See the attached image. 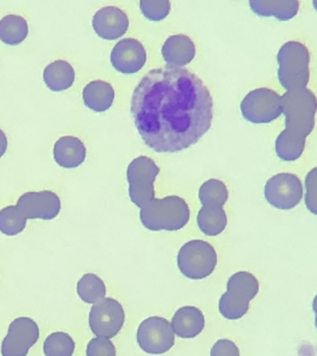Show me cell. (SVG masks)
<instances>
[{"label": "cell", "instance_id": "obj_12", "mask_svg": "<svg viewBox=\"0 0 317 356\" xmlns=\"http://www.w3.org/2000/svg\"><path fill=\"white\" fill-rule=\"evenodd\" d=\"M39 327L35 321L26 316L14 319L8 325L7 336L1 343L3 356H25L38 342Z\"/></svg>", "mask_w": 317, "mask_h": 356}, {"label": "cell", "instance_id": "obj_7", "mask_svg": "<svg viewBox=\"0 0 317 356\" xmlns=\"http://www.w3.org/2000/svg\"><path fill=\"white\" fill-rule=\"evenodd\" d=\"M160 168L154 160L147 156L133 159L127 167L128 193L131 202L136 207L142 208L154 199V182Z\"/></svg>", "mask_w": 317, "mask_h": 356}, {"label": "cell", "instance_id": "obj_27", "mask_svg": "<svg viewBox=\"0 0 317 356\" xmlns=\"http://www.w3.org/2000/svg\"><path fill=\"white\" fill-rule=\"evenodd\" d=\"M74 349V339L65 332L50 334L43 345V352L46 356H72Z\"/></svg>", "mask_w": 317, "mask_h": 356}, {"label": "cell", "instance_id": "obj_15", "mask_svg": "<svg viewBox=\"0 0 317 356\" xmlns=\"http://www.w3.org/2000/svg\"><path fill=\"white\" fill-rule=\"evenodd\" d=\"M92 26L99 38L105 40H115L127 32L129 19L121 8L108 6L95 13Z\"/></svg>", "mask_w": 317, "mask_h": 356}, {"label": "cell", "instance_id": "obj_30", "mask_svg": "<svg viewBox=\"0 0 317 356\" xmlns=\"http://www.w3.org/2000/svg\"><path fill=\"white\" fill-rule=\"evenodd\" d=\"M304 202L310 213L317 216V166L306 175Z\"/></svg>", "mask_w": 317, "mask_h": 356}, {"label": "cell", "instance_id": "obj_29", "mask_svg": "<svg viewBox=\"0 0 317 356\" xmlns=\"http://www.w3.org/2000/svg\"><path fill=\"white\" fill-rule=\"evenodd\" d=\"M286 0H249L250 10L259 17H274L279 21Z\"/></svg>", "mask_w": 317, "mask_h": 356}, {"label": "cell", "instance_id": "obj_1", "mask_svg": "<svg viewBox=\"0 0 317 356\" xmlns=\"http://www.w3.org/2000/svg\"><path fill=\"white\" fill-rule=\"evenodd\" d=\"M130 110L149 149L174 153L193 146L210 130L213 100L193 72L166 65L144 75L133 92Z\"/></svg>", "mask_w": 317, "mask_h": 356}, {"label": "cell", "instance_id": "obj_25", "mask_svg": "<svg viewBox=\"0 0 317 356\" xmlns=\"http://www.w3.org/2000/svg\"><path fill=\"white\" fill-rule=\"evenodd\" d=\"M227 186L221 180L209 179L200 186L199 199L202 206H222L228 200Z\"/></svg>", "mask_w": 317, "mask_h": 356}, {"label": "cell", "instance_id": "obj_18", "mask_svg": "<svg viewBox=\"0 0 317 356\" xmlns=\"http://www.w3.org/2000/svg\"><path fill=\"white\" fill-rule=\"evenodd\" d=\"M171 325L180 338L193 339L204 330V314L194 306H184L175 312Z\"/></svg>", "mask_w": 317, "mask_h": 356}, {"label": "cell", "instance_id": "obj_22", "mask_svg": "<svg viewBox=\"0 0 317 356\" xmlns=\"http://www.w3.org/2000/svg\"><path fill=\"white\" fill-rule=\"evenodd\" d=\"M29 33L28 22L18 14H8L0 19V41L8 46L24 43Z\"/></svg>", "mask_w": 317, "mask_h": 356}, {"label": "cell", "instance_id": "obj_17", "mask_svg": "<svg viewBox=\"0 0 317 356\" xmlns=\"http://www.w3.org/2000/svg\"><path fill=\"white\" fill-rule=\"evenodd\" d=\"M53 156L58 166L66 169L77 168L86 160V149L79 138L64 136L56 141Z\"/></svg>", "mask_w": 317, "mask_h": 356}, {"label": "cell", "instance_id": "obj_34", "mask_svg": "<svg viewBox=\"0 0 317 356\" xmlns=\"http://www.w3.org/2000/svg\"><path fill=\"white\" fill-rule=\"evenodd\" d=\"M313 310L314 313V324L317 330V294L314 296L313 300Z\"/></svg>", "mask_w": 317, "mask_h": 356}, {"label": "cell", "instance_id": "obj_35", "mask_svg": "<svg viewBox=\"0 0 317 356\" xmlns=\"http://www.w3.org/2000/svg\"><path fill=\"white\" fill-rule=\"evenodd\" d=\"M311 4H313V8L317 13V0H311Z\"/></svg>", "mask_w": 317, "mask_h": 356}, {"label": "cell", "instance_id": "obj_31", "mask_svg": "<svg viewBox=\"0 0 317 356\" xmlns=\"http://www.w3.org/2000/svg\"><path fill=\"white\" fill-rule=\"evenodd\" d=\"M116 355L115 346L110 339L97 338L92 339L86 347L88 356H114Z\"/></svg>", "mask_w": 317, "mask_h": 356}, {"label": "cell", "instance_id": "obj_32", "mask_svg": "<svg viewBox=\"0 0 317 356\" xmlns=\"http://www.w3.org/2000/svg\"><path fill=\"white\" fill-rule=\"evenodd\" d=\"M239 355H241V353H239L238 346L233 341L227 339H219L213 344L211 350V356H238Z\"/></svg>", "mask_w": 317, "mask_h": 356}, {"label": "cell", "instance_id": "obj_10", "mask_svg": "<svg viewBox=\"0 0 317 356\" xmlns=\"http://www.w3.org/2000/svg\"><path fill=\"white\" fill-rule=\"evenodd\" d=\"M136 341L145 353L161 355L174 345V332L168 320L160 316L145 319L139 325Z\"/></svg>", "mask_w": 317, "mask_h": 356}, {"label": "cell", "instance_id": "obj_13", "mask_svg": "<svg viewBox=\"0 0 317 356\" xmlns=\"http://www.w3.org/2000/svg\"><path fill=\"white\" fill-rule=\"evenodd\" d=\"M17 206L27 219L49 221L60 213L61 203L58 195L50 191L26 192L19 197Z\"/></svg>", "mask_w": 317, "mask_h": 356}, {"label": "cell", "instance_id": "obj_3", "mask_svg": "<svg viewBox=\"0 0 317 356\" xmlns=\"http://www.w3.org/2000/svg\"><path fill=\"white\" fill-rule=\"evenodd\" d=\"M277 78L286 90L307 88L310 82L311 55L309 49L299 41H288L278 50Z\"/></svg>", "mask_w": 317, "mask_h": 356}, {"label": "cell", "instance_id": "obj_28", "mask_svg": "<svg viewBox=\"0 0 317 356\" xmlns=\"http://www.w3.org/2000/svg\"><path fill=\"white\" fill-rule=\"evenodd\" d=\"M141 13L150 22H161L171 11L170 0H139Z\"/></svg>", "mask_w": 317, "mask_h": 356}, {"label": "cell", "instance_id": "obj_11", "mask_svg": "<svg viewBox=\"0 0 317 356\" xmlns=\"http://www.w3.org/2000/svg\"><path fill=\"white\" fill-rule=\"evenodd\" d=\"M124 319L121 303L111 298H103L90 309L89 327L94 335L111 339L121 331Z\"/></svg>", "mask_w": 317, "mask_h": 356}, {"label": "cell", "instance_id": "obj_4", "mask_svg": "<svg viewBox=\"0 0 317 356\" xmlns=\"http://www.w3.org/2000/svg\"><path fill=\"white\" fill-rule=\"evenodd\" d=\"M282 114L286 129L293 131L305 138L316 127L317 97L308 88L286 90L281 96Z\"/></svg>", "mask_w": 317, "mask_h": 356}, {"label": "cell", "instance_id": "obj_26", "mask_svg": "<svg viewBox=\"0 0 317 356\" xmlns=\"http://www.w3.org/2000/svg\"><path fill=\"white\" fill-rule=\"evenodd\" d=\"M26 224V216L18 206L10 205L0 210V232L4 235H18L24 230Z\"/></svg>", "mask_w": 317, "mask_h": 356}, {"label": "cell", "instance_id": "obj_19", "mask_svg": "<svg viewBox=\"0 0 317 356\" xmlns=\"http://www.w3.org/2000/svg\"><path fill=\"white\" fill-rule=\"evenodd\" d=\"M114 97L113 86L105 81H92L83 89V104L96 113L108 111L113 105Z\"/></svg>", "mask_w": 317, "mask_h": 356}, {"label": "cell", "instance_id": "obj_24", "mask_svg": "<svg viewBox=\"0 0 317 356\" xmlns=\"http://www.w3.org/2000/svg\"><path fill=\"white\" fill-rule=\"evenodd\" d=\"M76 291L83 302L94 305L106 296L104 281L95 274H86L78 281Z\"/></svg>", "mask_w": 317, "mask_h": 356}, {"label": "cell", "instance_id": "obj_16", "mask_svg": "<svg viewBox=\"0 0 317 356\" xmlns=\"http://www.w3.org/2000/svg\"><path fill=\"white\" fill-rule=\"evenodd\" d=\"M161 55L168 65L184 67L194 60L196 47L188 35H171L164 42Z\"/></svg>", "mask_w": 317, "mask_h": 356}, {"label": "cell", "instance_id": "obj_20", "mask_svg": "<svg viewBox=\"0 0 317 356\" xmlns=\"http://www.w3.org/2000/svg\"><path fill=\"white\" fill-rule=\"evenodd\" d=\"M75 80L74 67L63 60L52 61L44 67L43 81L47 88L53 92L71 88Z\"/></svg>", "mask_w": 317, "mask_h": 356}, {"label": "cell", "instance_id": "obj_14", "mask_svg": "<svg viewBox=\"0 0 317 356\" xmlns=\"http://www.w3.org/2000/svg\"><path fill=\"white\" fill-rule=\"evenodd\" d=\"M146 61V49L136 39H122L111 50V65L121 74H136L143 68Z\"/></svg>", "mask_w": 317, "mask_h": 356}, {"label": "cell", "instance_id": "obj_23", "mask_svg": "<svg viewBox=\"0 0 317 356\" xmlns=\"http://www.w3.org/2000/svg\"><path fill=\"white\" fill-rule=\"evenodd\" d=\"M197 224L204 235L218 236L227 227V213L222 206H202L197 213Z\"/></svg>", "mask_w": 317, "mask_h": 356}, {"label": "cell", "instance_id": "obj_33", "mask_svg": "<svg viewBox=\"0 0 317 356\" xmlns=\"http://www.w3.org/2000/svg\"><path fill=\"white\" fill-rule=\"evenodd\" d=\"M8 149V138L4 131L0 128V158L5 155Z\"/></svg>", "mask_w": 317, "mask_h": 356}, {"label": "cell", "instance_id": "obj_6", "mask_svg": "<svg viewBox=\"0 0 317 356\" xmlns=\"http://www.w3.org/2000/svg\"><path fill=\"white\" fill-rule=\"evenodd\" d=\"M217 266V253L213 245L202 239L184 244L177 254V266L184 277L200 280L213 274Z\"/></svg>", "mask_w": 317, "mask_h": 356}, {"label": "cell", "instance_id": "obj_2", "mask_svg": "<svg viewBox=\"0 0 317 356\" xmlns=\"http://www.w3.org/2000/svg\"><path fill=\"white\" fill-rule=\"evenodd\" d=\"M139 218L142 225L150 231H177L188 224L190 210L181 197H154L140 209Z\"/></svg>", "mask_w": 317, "mask_h": 356}, {"label": "cell", "instance_id": "obj_8", "mask_svg": "<svg viewBox=\"0 0 317 356\" xmlns=\"http://www.w3.org/2000/svg\"><path fill=\"white\" fill-rule=\"evenodd\" d=\"M241 111L243 118L252 124H270L282 114L281 96L274 89H253L242 99Z\"/></svg>", "mask_w": 317, "mask_h": 356}, {"label": "cell", "instance_id": "obj_21", "mask_svg": "<svg viewBox=\"0 0 317 356\" xmlns=\"http://www.w3.org/2000/svg\"><path fill=\"white\" fill-rule=\"evenodd\" d=\"M306 138L293 131L284 128L275 139V150L284 161H294L302 157L305 149Z\"/></svg>", "mask_w": 317, "mask_h": 356}, {"label": "cell", "instance_id": "obj_9", "mask_svg": "<svg viewBox=\"0 0 317 356\" xmlns=\"http://www.w3.org/2000/svg\"><path fill=\"white\" fill-rule=\"evenodd\" d=\"M303 196V186L298 175L279 172L270 177L264 186V197L270 205L278 210H291L300 204Z\"/></svg>", "mask_w": 317, "mask_h": 356}, {"label": "cell", "instance_id": "obj_5", "mask_svg": "<svg viewBox=\"0 0 317 356\" xmlns=\"http://www.w3.org/2000/svg\"><path fill=\"white\" fill-rule=\"evenodd\" d=\"M227 291L220 298V314L228 320H238L247 313L250 302L258 294L257 278L247 271L236 272L227 280Z\"/></svg>", "mask_w": 317, "mask_h": 356}]
</instances>
